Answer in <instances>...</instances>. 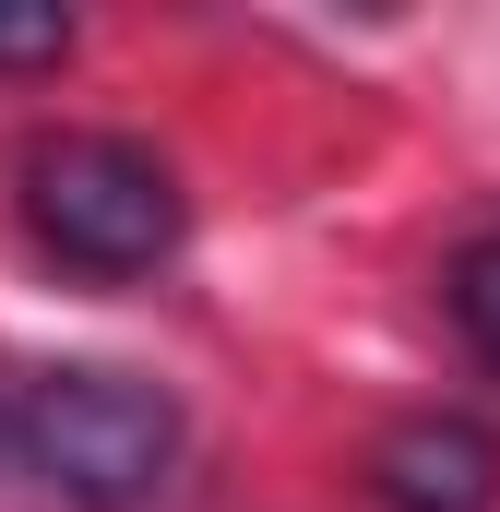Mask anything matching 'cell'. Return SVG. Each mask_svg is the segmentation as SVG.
Returning a JSON list of instances; mask_svg holds the SVG:
<instances>
[{"label": "cell", "instance_id": "6", "mask_svg": "<svg viewBox=\"0 0 500 512\" xmlns=\"http://www.w3.org/2000/svg\"><path fill=\"white\" fill-rule=\"evenodd\" d=\"M0 477H12V393H0Z\"/></svg>", "mask_w": 500, "mask_h": 512}, {"label": "cell", "instance_id": "2", "mask_svg": "<svg viewBox=\"0 0 500 512\" xmlns=\"http://www.w3.org/2000/svg\"><path fill=\"white\" fill-rule=\"evenodd\" d=\"M12 477L72 512H143L179 477V405L131 370H36L12 393Z\"/></svg>", "mask_w": 500, "mask_h": 512}, {"label": "cell", "instance_id": "5", "mask_svg": "<svg viewBox=\"0 0 500 512\" xmlns=\"http://www.w3.org/2000/svg\"><path fill=\"white\" fill-rule=\"evenodd\" d=\"M60 60H72L60 12H0V72H60Z\"/></svg>", "mask_w": 500, "mask_h": 512}, {"label": "cell", "instance_id": "3", "mask_svg": "<svg viewBox=\"0 0 500 512\" xmlns=\"http://www.w3.org/2000/svg\"><path fill=\"white\" fill-rule=\"evenodd\" d=\"M370 489H381V512H500V441L453 405L393 417L370 441Z\"/></svg>", "mask_w": 500, "mask_h": 512}, {"label": "cell", "instance_id": "1", "mask_svg": "<svg viewBox=\"0 0 500 512\" xmlns=\"http://www.w3.org/2000/svg\"><path fill=\"white\" fill-rule=\"evenodd\" d=\"M12 191H24L36 251L72 262V274H96V286H131V274H155V262L191 239L179 167L155 143H131V131H48V143H24Z\"/></svg>", "mask_w": 500, "mask_h": 512}, {"label": "cell", "instance_id": "4", "mask_svg": "<svg viewBox=\"0 0 500 512\" xmlns=\"http://www.w3.org/2000/svg\"><path fill=\"white\" fill-rule=\"evenodd\" d=\"M441 298H453V334L500 370V227H477L465 251L441 262Z\"/></svg>", "mask_w": 500, "mask_h": 512}]
</instances>
